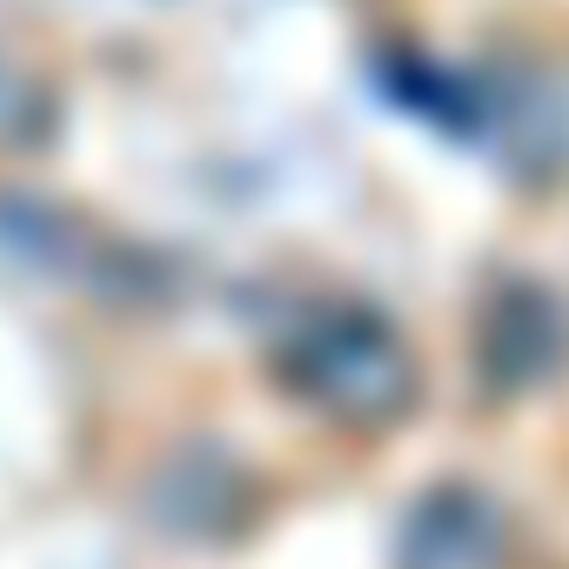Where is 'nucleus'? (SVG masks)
I'll return each instance as SVG.
<instances>
[{"instance_id": "obj_1", "label": "nucleus", "mask_w": 569, "mask_h": 569, "mask_svg": "<svg viewBox=\"0 0 569 569\" xmlns=\"http://www.w3.org/2000/svg\"><path fill=\"white\" fill-rule=\"evenodd\" d=\"M289 382L316 409H336L349 422H382V416L409 409V396H416L409 349L369 309H322V316H309L289 336Z\"/></svg>"}, {"instance_id": "obj_2", "label": "nucleus", "mask_w": 569, "mask_h": 569, "mask_svg": "<svg viewBox=\"0 0 569 569\" xmlns=\"http://www.w3.org/2000/svg\"><path fill=\"white\" fill-rule=\"evenodd\" d=\"M496 509L476 489H436L409 522L402 569H489L496 562Z\"/></svg>"}]
</instances>
